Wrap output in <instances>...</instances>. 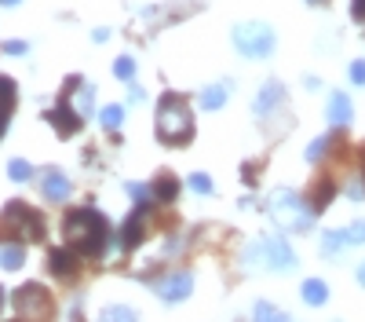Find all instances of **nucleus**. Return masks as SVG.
Listing matches in <instances>:
<instances>
[{"instance_id":"nucleus-11","label":"nucleus","mask_w":365,"mask_h":322,"mask_svg":"<svg viewBox=\"0 0 365 322\" xmlns=\"http://www.w3.org/2000/svg\"><path fill=\"white\" fill-rule=\"evenodd\" d=\"M77 253L73 249H51L48 253V271L55 275V278H66V282H73L77 278Z\"/></svg>"},{"instance_id":"nucleus-33","label":"nucleus","mask_w":365,"mask_h":322,"mask_svg":"<svg viewBox=\"0 0 365 322\" xmlns=\"http://www.w3.org/2000/svg\"><path fill=\"white\" fill-rule=\"evenodd\" d=\"M4 51H8V55H26V44H22V41H8Z\"/></svg>"},{"instance_id":"nucleus-31","label":"nucleus","mask_w":365,"mask_h":322,"mask_svg":"<svg viewBox=\"0 0 365 322\" xmlns=\"http://www.w3.org/2000/svg\"><path fill=\"white\" fill-rule=\"evenodd\" d=\"M347 74H351V81H354V84H365V63H361V59H354Z\"/></svg>"},{"instance_id":"nucleus-14","label":"nucleus","mask_w":365,"mask_h":322,"mask_svg":"<svg viewBox=\"0 0 365 322\" xmlns=\"http://www.w3.org/2000/svg\"><path fill=\"white\" fill-rule=\"evenodd\" d=\"M351 99L344 96V92H332L329 96V121L332 125H351Z\"/></svg>"},{"instance_id":"nucleus-2","label":"nucleus","mask_w":365,"mask_h":322,"mask_svg":"<svg viewBox=\"0 0 365 322\" xmlns=\"http://www.w3.org/2000/svg\"><path fill=\"white\" fill-rule=\"evenodd\" d=\"M158 139L165 146H187L194 139V117L182 96L165 92L158 103Z\"/></svg>"},{"instance_id":"nucleus-35","label":"nucleus","mask_w":365,"mask_h":322,"mask_svg":"<svg viewBox=\"0 0 365 322\" xmlns=\"http://www.w3.org/2000/svg\"><path fill=\"white\" fill-rule=\"evenodd\" d=\"M347 194H351V198H365V187H361V183H354V187H347Z\"/></svg>"},{"instance_id":"nucleus-17","label":"nucleus","mask_w":365,"mask_h":322,"mask_svg":"<svg viewBox=\"0 0 365 322\" xmlns=\"http://www.w3.org/2000/svg\"><path fill=\"white\" fill-rule=\"evenodd\" d=\"M15 99H19V96H15V81L0 74V114H4V117L15 110Z\"/></svg>"},{"instance_id":"nucleus-27","label":"nucleus","mask_w":365,"mask_h":322,"mask_svg":"<svg viewBox=\"0 0 365 322\" xmlns=\"http://www.w3.org/2000/svg\"><path fill=\"white\" fill-rule=\"evenodd\" d=\"M0 263H4L8 271L22 268V249H4V253H0Z\"/></svg>"},{"instance_id":"nucleus-40","label":"nucleus","mask_w":365,"mask_h":322,"mask_svg":"<svg viewBox=\"0 0 365 322\" xmlns=\"http://www.w3.org/2000/svg\"><path fill=\"white\" fill-rule=\"evenodd\" d=\"M0 301H4V293H0Z\"/></svg>"},{"instance_id":"nucleus-26","label":"nucleus","mask_w":365,"mask_h":322,"mask_svg":"<svg viewBox=\"0 0 365 322\" xmlns=\"http://www.w3.org/2000/svg\"><path fill=\"white\" fill-rule=\"evenodd\" d=\"M344 246H347V242H344V231H329V234H325V242H322V253L332 256V253L344 249Z\"/></svg>"},{"instance_id":"nucleus-10","label":"nucleus","mask_w":365,"mask_h":322,"mask_svg":"<svg viewBox=\"0 0 365 322\" xmlns=\"http://www.w3.org/2000/svg\"><path fill=\"white\" fill-rule=\"evenodd\" d=\"M190 289H194V275H190V271H175V275H168V278L161 282L158 293H161L165 304H175V301H187Z\"/></svg>"},{"instance_id":"nucleus-3","label":"nucleus","mask_w":365,"mask_h":322,"mask_svg":"<svg viewBox=\"0 0 365 322\" xmlns=\"http://www.w3.org/2000/svg\"><path fill=\"white\" fill-rule=\"evenodd\" d=\"M267 213L282 231H307L311 220H314V209L289 187H278L267 198Z\"/></svg>"},{"instance_id":"nucleus-32","label":"nucleus","mask_w":365,"mask_h":322,"mask_svg":"<svg viewBox=\"0 0 365 322\" xmlns=\"http://www.w3.org/2000/svg\"><path fill=\"white\" fill-rule=\"evenodd\" d=\"M256 168H259L256 161H249L245 168H241V176H245V183H256Z\"/></svg>"},{"instance_id":"nucleus-1","label":"nucleus","mask_w":365,"mask_h":322,"mask_svg":"<svg viewBox=\"0 0 365 322\" xmlns=\"http://www.w3.org/2000/svg\"><path fill=\"white\" fill-rule=\"evenodd\" d=\"M63 231H66L70 246L84 256H103L106 246H110V223L99 209H73L66 216Z\"/></svg>"},{"instance_id":"nucleus-8","label":"nucleus","mask_w":365,"mask_h":322,"mask_svg":"<svg viewBox=\"0 0 365 322\" xmlns=\"http://www.w3.org/2000/svg\"><path fill=\"white\" fill-rule=\"evenodd\" d=\"M146 216H150V198L139 201L132 209V216L125 220V227H120V246H125V249H135L146 238Z\"/></svg>"},{"instance_id":"nucleus-21","label":"nucleus","mask_w":365,"mask_h":322,"mask_svg":"<svg viewBox=\"0 0 365 322\" xmlns=\"http://www.w3.org/2000/svg\"><path fill=\"white\" fill-rule=\"evenodd\" d=\"M99 322H139V318H135V311L125 308V304H110V308L99 315Z\"/></svg>"},{"instance_id":"nucleus-7","label":"nucleus","mask_w":365,"mask_h":322,"mask_svg":"<svg viewBox=\"0 0 365 322\" xmlns=\"http://www.w3.org/2000/svg\"><path fill=\"white\" fill-rule=\"evenodd\" d=\"M4 227L8 234H15V238H29V242H37L41 234H44V220L29 209V205H22V201H11L8 209H4Z\"/></svg>"},{"instance_id":"nucleus-38","label":"nucleus","mask_w":365,"mask_h":322,"mask_svg":"<svg viewBox=\"0 0 365 322\" xmlns=\"http://www.w3.org/2000/svg\"><path fill=\"white\" fill-rule=\"evenodd\" d=\"M358 282L365 286V263H361V268H358Z\"/></svg>"},{"instance_id":"nucleus-28","label":"nucleus","mask_w":365,"mask_h":322,"mask_svg":"<svg viewBox=\"0 0 365 322\" xmlns=\"http://www.w3.org/2000/svg\"><path fill=\"white\" fill-rule=\"evenodd\" d=\"M190 187H194L197 194H212V191H216V187H212V180H208L205 172H194V176H190Z\"/></svg>"},{"instance_id":"nucleus-20","label":"nucleus","mask_w":365,"mask_h":322,"mask_svg":"<svg viewBox=\"0 0 365 322\" xmlns=\"http://www.w3.org/2000/svg\"><path fill=\"white\" fill-rule=\"evenodd\" d=\"M99 121H103V129L106 132H117L120 129V121H125V106H103V114H99Z\"/></svg>"},{"instance_id":"nucleus-23","label":"nucleus","mask_w":365,"mask_h":322,"mask_svg":"<svg viewBox=\"0 0 365 322\" xmlns=\"http://www.w3.org/2000/svg\"><path fill=\"white\" fill-rule=\"evenodd\" d=\"M8 176H11L15 183H26V180H34V165L22 161V158H15V161L8 165Z\"/></svg>"},{"instance_id":"nucleus-5","label":"nucleus","mask_w":365,"mask_h":322,"mask_svg":"<svg viewBox=\"0 0 365 322\" xmlns=\"http://www.w3.org/2000/svg\"><path fill=\"white\" fill-rule=\"evenodd\" d=\"M245 260H249V263L263 260L270 271H292V268H296V253H292V246H289L285 238H259V242L245 253Z\"/></svg>"},{"instance_id":"nucleus-25","label":"nucleus","mask_w":365,"mask_h":322,"mask_svg":"<svg viewBox=\"0 0 365 322\" xmlns=\"http://www.w3.org/2000/svg\"><path fill=\"white\" fill-rule=\"evenodd\" d=\"M344 242L347 246H365V220H354L351 227H344Z\"/></svg>"},{"instance_id":"nucleus-6","label":"nucleus","mask_w":365,"mask_h":322,"mask_svg":"<svg viewBox=\"0 0 365 322\" xmlns=\"http://www.w3.org/2000/svg\"><path fill=\"white\" fill-rule=\"evenodd\" d=\"M15 311H19L26 322H48L51 311H55V304H51V297H48L44 286L29 282V286H22V289L15 293Z\"/></svg>"},{"instance_id":"nucleus-18","label":"nucleus","mask_w":365,"mask_h":322,"mask_svg":"<svg viewBox=\"0 0 365 322\" xmlns=\"http://www.w3.org/2000/svg\"><path fill=\"white\" fill-rule=\"evenodd\" d=\"M223 103H227V88L223 84H208L205 92H201V106L205 110H220Z\"/></svg>"},{"instance_id":"nucleus-4","label":"nucleus","mask_w":365,"mask_h":322,"mask_svg":"<svg viewBox=\"0 0 365 322\" xmlns=\"http://www.w3.org/2000/svg\"><path fill=\"white\" fill-rule=\"evenodd\" d=\"M234 48L249 59H267L274 51V29L267 22H237L234 26Z\"/></svg>"},{"instance_id":"nucleus-22","label":"nucleus","mask_w":365,"mask_h":322,"mask_svg":"<svg viewBox=\"0 0 365 322\" xmlns=\"http://www.w3.org/2000/svg\"><path fill=\"white\" fill-rule=\"evenodd\" d=\"M332 194H336V187H332L329 180H325V183H318V187H314V201H311V209H314V213H322L325 205L332 201Z\"/></svg>"},{"instance_id":"nucleus-13","label":"nucleus","mask_w":365,"mask_h":322,"mask_svg":"<svg viewBox=\"0 0 365 322\" xmlns=\"http://www.w3.org/2000/svg\"><path fill=\"white\" fill-rule=\"evenodd\" d=\"M285 99V88H282V81H267L263 88H259V96H256V114H270L274 106H278Z\"/></svg>"},{"instance_id":"nucleus-12","label":"nucleus","mask_w":365,"mask_h":322,"mask_svg":"<svg viewBox=\"0 0 365 322\" xmlns=\"http://www.w3.org/2000/svg\"><path fill=\"white\" fill-rule=\"evenodd\" d=\"M41 191H44L48 201H66L73 187H70V180H66V176L58 172V168H48V172H44V180H41Z\"/></svg>"},{"instance_id":"nucleus-24","label":"nucleus","mask_w":365,"mask_h":322,"mask_svg":"<svg viewBox=\"0 0 365 322\" xmlns=\"http://www.w3.org/2000/svg\"><path fill=\"white\" fill-rule=\"evenodd\" d=\"M113 77L132 81V77H135V59H132V55H120L117 63H113Z\"/></svg>"},{"instance_id":"nucleus-9","label":"nucleus","mask_w":365,"mask_h":322,"mask_svg":"<svg viewBox=\"0 0 365 322\" xmlns=\"http://www.w3.org/2000/svg\"><path fill=\"white\" fill-rule=\"evenodd\" d=\"M44 121H51V129H55L58 136H63V139H70V136H77V132H81V114H77V110H70L66 96H63V103H58L55 110H48Z\"/></svg>"},{"instance_id":"nucleus-30","label":"nucleus","mask_w":365,"mask_h":322,"mask_svg":"<svg viewBox=\"0 0 365 322\" xmlns=\"http://www.w3.org/2000/svg\"><path fill=\"white\" fill-rule=\"evenodd\" d=\"M91 103H96V88L88 84L84 92H81V117H84V114H91Z\"/></svg>"},{"instance_id":"nucleus-15","label":"nucleus","mask_w":365,"mask_h":322,"mask_svg":"<svg viewBox=\"0 0 365 322\" xmlns=\"http://www.w3.org/2000/svg\"><path fill=\"white\" fill-rule=\"evenodd\" d=\"M299 297H303V304L322 308V304L329 301V286H325L322 278H307V282H303V289H299Z\"/></svg>"},{"instance_id":"nucleus-16","label":"nucleus","mask_w":365,"mask_h":322,"mask_svg":"<svg viewBox=\"0 0 365 322\" xmlns=\"http://www.w3.org/2000/svg\"><path fill=\"white\" fill-rule=\"evenodd\" d=\"M175 194H179V183L172 180V176H158V180H154V191H150V198L161 201V205L175 201Z\"/></svg>"},{"instance_id":"nucleus-39","label":"nucleus","mask_w":365,"mask_h":322,"mask_svg":"<svg viewBox=\"0 0 365 322\" xmlns=\"http://www.w3.org/2000/svg\"><path fill=\"white\" fill-rule=\"evenodd\" d=\"M307 4H329V0H307Z\"/></svg>"},{"instance_id":"nucleus-37","label":"nucleus","mask_w":365,"mask_h":322,"mask_svg":"<svg viewBox=\"0 0 365 322\" xmlns=\"http://www.w3.org/2000/svg\"><path fill=\"white\" fill-rule=\"evenodd\" d=\"M0 4H4V8H15V4H22V0H0Z\"/></svg>"},{"instance_id":"nucleus-19","label":"nucleus","mask_w":365,"mask_h":322,"mask_svg":"<svg viewBox=\"0 0 365 322\" xmlns=\"http://www.w3.org/2000/svg\"><path fill=\"white\" fill-rule=\"evenodd\" d=\"M252 318H256V322H289L285 311H278V308L267 304V301H259V304L252 308Z\"/></svg>"},{"instance_id":"nucleus-36","label":"nucleus","mask_w":365,"mask_h":322,"mask_svg":"<svg viewBox=\"0 0 365 322\" xmlns=\"http://www.w3.org/2000/svg\"><path fill=\"white\" fill-rule=\"evenodd\" d=\"M4 132H8V117H4V114H0V136H4Z\"/></svg>"},{"instance_id":"nucleus-34","label":"nucleus","mask_w":365,"mask_h":322,"mask_svg":"<svg viewBox=\"0 0 365 322\" xmlns=\"http://www.w3.org/2000/svg\"><path fill=\"white\" fill-rule=\"evenodd\" d=\"M351 19H365V0H351Z\"/></svg>"},{"instance_id":"nucleus-29","label":"nucleus","mask_w":365,"mask_h":322,"mask_svg":"<svg viewBox=\"0 0 365 322\" xmlns=\"http://www.w3.org/2000/svg\"><path fill=\"white\" fill-rule=\"evenodd\" d=\"M325 146H329V136H322V139H314V143L307 146V161H318V158L325 154Z\"/></svg>"}]
</instances>
